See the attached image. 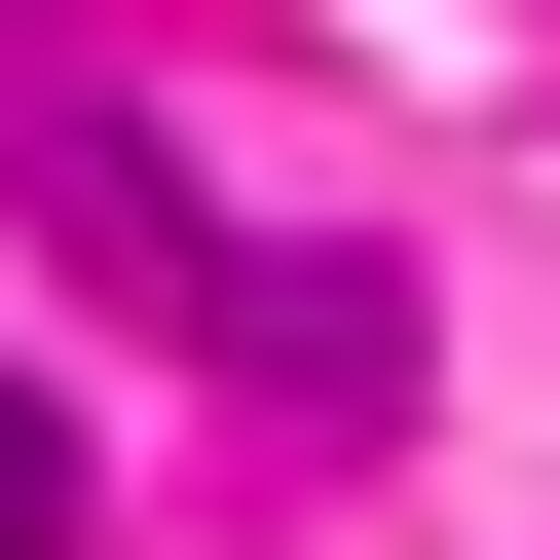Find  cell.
<instances>
[{
  "mask_svg": "<svg viewBox=\"0 0 560 560\" xmlns=\"http://www.w3.org/2000/svg\"><path fill=\"white\" fill-rule=\"evenodd\" d=\"M187 337L300 411V448H374V411H411V300H374V261H300V224H224V261H187Z\"/></svg>",
  "mask_w": 560,
  "mask_h": 560,
  "instance_id": "1",
  "label": "cell"
}]
</instances>
